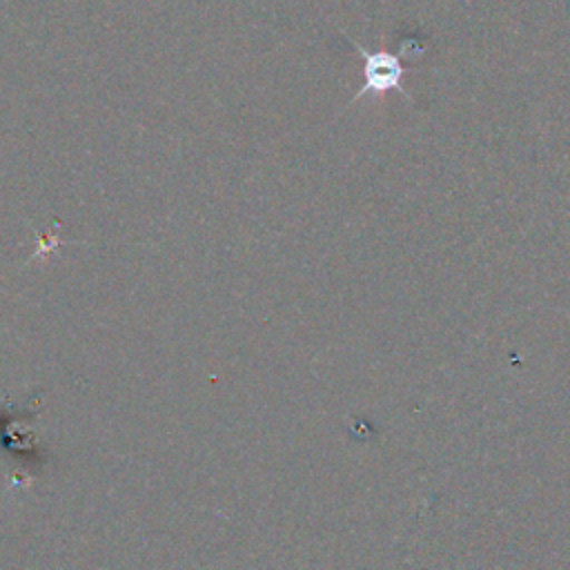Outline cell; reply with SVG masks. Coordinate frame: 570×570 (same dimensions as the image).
<instances>
[{
  "label": "cell",
  "instance_id": "cell-1",
  "mask_svg": "<svg viewBox=\"0 0 570 570\" xmlns=\"http://www.w3.org/2000/svg\"><path fill=\"white\" fill-rule=\"evenodd\" d=\"M347 40L354 45V49L363 58V76H365L363 87L354 94L350 105L361 100L367 94L379 96V94H385V91H392V89L403 94L405 98H410V94L403 89V73H405V69H403L401 58L396 53L370 51L363 45H358L356 40H352V38H347Z\"/></svg>",
  "mask_w": 570,
  "mask_h": 570
}]
</instances>
